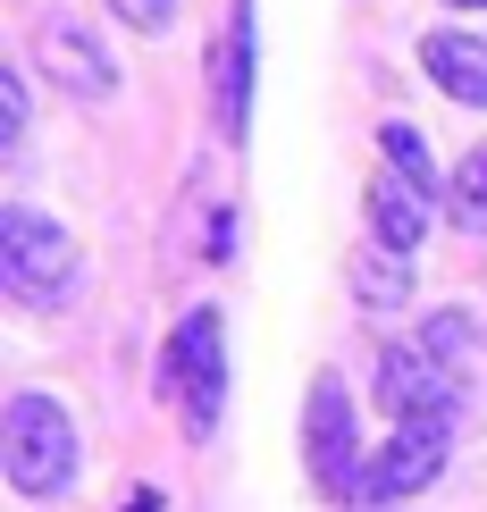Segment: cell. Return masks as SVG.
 Masks as SVG:
<instances>
[{"label": "cell", "instance_id": "6", "mask_svg": "<svg viewBox=\"0 0 487 512\" xmlns=\"http://www.w3.org/2000/svg\"><path fill=\"white\" fill-rule=\"evenodd\" d=\"M34 68L59 84V93L76 101H110L118 93V59L93 42V26H76V17H42L34 26Z\"/></svg>", "mask_w": 487, "mask_h": 512}, {"label": "cell", "instance_id": "16", "mask_svg": "<svg viewBox=\"0 0 487 512\" xmlns=\"http://www.w3.org/2000/svg\"><path fill=\"white\" fill-rule=\"evenodd\" d=\"M135 34H168V17H177V0H110Z\"/></svg>", "mask_w": 487, "mask_h": 512}, {"label": "cell", "instance_id": "18", "mask_svg": "<svg viewBox=\"0 0 487 512\" xmlns=\"http://www.w3.org/2000/svg\"><path fill=\"white\" fill-rule=\"evenodd\" d=\"M454 9H487V0H454Z\"/></svg>", "mask_w": 487, "mask_h": 512}, {"label": "cell", "instance_id": "2", "mask_svg": "<svg viewBox=\"0 0 487 512\" xmlns=\"http://www.w3.org/2000/svg\"><path fill=\"white\" fill-rule=\"evenodd\" d=\"M0 286L26 311H59L76 294V236L59 219H42V210L9 202L0 210Z\"/></svg>", "mask_w": 487, "mask_h": 512}, {"label": "cell", "instance_id": "13", "mask_svg": "<svg viewBox=\"0 0 487 512\" xmlns=\"http://www.w3.org/2000/svg\"><path fill=\"white\" fill-rule=\"evenodd\" d=\"M378 152H387V168H395V177H404V185H420V194H429V185H437V168H429V143H420V126L387 118V126H378Z\"/></svg>", "mask_w": 487, "mask_h": 512}, {"label": "cell", "instance_id": "9", "mask_svg": "<svg viewBox=\"0 0 487 512\" xmlns=\"http://www.w3.org/2000/svg\"><path fill=\"white\" fill-rule=\"evenodd\" d=\"M420 68H429L437 93H454L462 110H487V42L462 34V26H437L420 42Z\"/></svg>", "mask_w": 487, "mask_h": 512}, {"label": "cell", "instance_id": "5", "mask_svg": "<svg viewBox=\"0 0 487 512\" xmlns=\"http://www.w3.org/2000/svg\"><path fill=\"white\" fill-rule=\"evenodd\" d=\"M303 462H311L320 496H353V479L370 471L362 437H353V395L336 378H311V395H303Z\"/></svg>", "mask_w": 487, "mask_h": 512}, {"label": "cell", "instance_id": "8", "mask_svg": "<svg viewBox=\"0 0 487 512\" xmlns=\"http://www.w3.org/2000/svg\"><path fill=\"white\" fill-rule=\"evenodd\" d=\"M437 471H446V429L412 420V429H395V437L370 454V471L353 479V487H370L378 504H404V496H420V487H429Z\"/></svg>", "mask_w": 487, "mask_h": 512}, {"label": "cell", "instance_id": "3", "mask_svg": "<svg viewBox=\"0 0 487 512\" xmlns=\"http://www.w3.org/2000/svg\"><path fill=\"white\" fill-rule=\"evenodd\" d=\"M160 378H168V395H177V412H185L194 437L219 429V412H227V328H219V311H185L177 319Z\"/></svg>", "mask_w": 487, "mask_h": 512}, {"label": "cell", "instance_id": "4", "mask_svg": "<svg viewBox=\"0 0 487 512\" xmlns=\"http://www.w3.org/2000/svg\"><path fill=\"white\" fill-rule=\"evenodd\" d=\"M378 403H387L395 429H412V420H429V429H454L462 378H454L429 345H387V353H378Z\"/></svg>", "mask_w": 487, "mask_h": 512}, {"label": "cell", "instance_id": "14", "mask_svg": "<svg viewBox=\"0 0 487 512\" xmlns=\"http://www.w3.org/2000/svg\"><path fill=\"white\" fill-rule=\"evenodd\" d=\"M420 345H429V353H437V361H446V370L462 378V370L479 361V328H471V311H437L429 328H420Z\"/></svg>", "mask_w": 487, "mask_h": 512}, {"label": "cell", "instance_id": "12", "mask_svg": "<svg viewBox=\"0 0 487 512\" xmlns=\"http://www.w3.org/2000/svg\"><path fill=\"white\" fill-rule=\"evenodd\" d=\"M446 210L471 227V236H487V143H471V152H462L454 185H446Z\"/></svg>", "mask_w": 487, "mask_h": 512}, {"label": "cell", "instance_id": "10", "mask_svg": "<svg viewBox=\"0 0 487 512\" xmlns=\"http://www.w3.org/2000/svg\"><path fill=\"white\" fill-rule=\"evenodd\" d=\"M370 244H387V252H420V236H429V194H420V185H404L387 168V177L370 185Z\"/></svg>", "mask_w": 487, "mask_h": 512}, {"label": "cell", "instance_id": "15", "mask_svg": "<svg viewBox=\"0 0 487 512\" xmlns=\"http://www.w3.org/2000/svg\"><path fill=\"white\" fill-rule=\"evenodd\" d=\"M17 135H26V84L0 76V152H17Z\"/></svg>", "mask_w": 487, "mask_h": 512}, {"label": "cell", "instance_id": "7", "mask_svg": "<svg viewBox=\"0 0 487 512\" xmlns=\"http://www.w3.org/2000/svg\"><path fill=\"white\" fill-rule=\"evenodd\" d=\"M210 118H219L227 143H244L252 126V0H236L219 42H210Z\"/></svg>", "mask_w": 487, "mask_h": 512}, {"label": "cell", "instance_id": "11", "mask_svg": "<svg viewBox=\"0 0 487 512\" xmlns=\"http://www.w3.org/2000/svg\"><path fill=\"white\" fill-rule=\"evenodd\" d=\"M353 294H362V311H404L412 303V252H387V244H362L345 261Z\"/></svg>", "mask_w": 487, "mask_h": 512}, {"label": "cell", "instance_id": "17", "mask_svg": "<svg viewBox=\"0 0 487 512\" xmlns=\"http://www.w3.org/2000/svg\"><path fill=\"white\" fill-rule=\"evenodd\" d=\"M227 252H236V210H219V219H210V261H227Z\"/></svg>", "mask_w": 487, "mask_h": 512}, {"label": "cell", "instance_id": "1", "mask_svg": "<svg viewBox=\"0 0 487 512\" xmlns=\"http://www.w3.org/2000/svg\"><path fill=\"white\" fill-rule=\"evenodd\" d=\"M76 462H84V445H76L68 403L34 395V387L9 395V412H0V471H9L17 496H34V504L68 496V487H76Z\"/></svg>", "mask_w": 487, "mask_h": 512}]
</instances>
